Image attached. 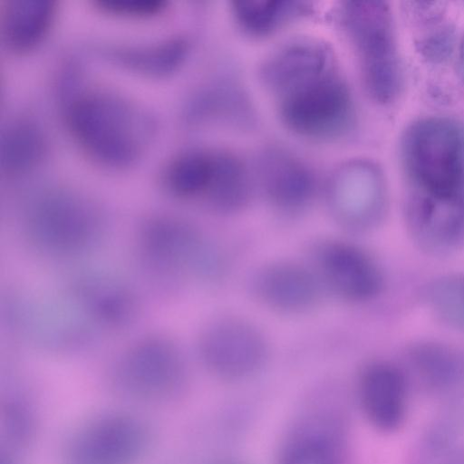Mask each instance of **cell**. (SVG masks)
<instances>
[{
	"label": "cell",
	"mask_w": 464,
	"mask_h": 464,
	"mask_svg": "<svg viewBox=\"0 0 464 464\" xmlns=\"http://www.w3.org/2000/svg\"><path fill=\"white\" fill-rule=\"evenodd\" d=\"M425 295L438 318L453 328L464 330V273L432 282Z\"/></svg>",
	"instance_id": "cell-22"
},
{
	"label": "cell",
	"mask_w": 464,
	"mask_h": 464,
	"mask_svg": "<svg viewBox=\"0 0 464 464\" xmlns=\"http://www.w3.org/2000/svg\"><path fill=\"white\" fill-rule=\"evenodd\" d=\"M260 178L267 200L282 215H299L314 199L315 182L312 172L286 151L266 152L260 161Z\"/></svg>",
	"instance_id": "cell-16"
},
{
	"label": "cell",
	"mask_w": 464,
	"mask_h": 464,
	"mask_svg": "<svg viewBox=\"0 0 464 464\" xmlns=\"http://www.w3.org/2000/svg\"><path fill=\"white\" fill-rule=\"evenodd\" d=\"M420 381L431 391L454 395L464 391V351L443 343L424 342L410 351Z\"/></svg>",
	"instance_id": "cell-18"
},
{
	"label": "cell",
	"mask_w": 464,
	"mask_h": 464,
	"mask_svg": "<svg viewBox=\"0 0 464 464\" xmlns=\"http://www.w3.org/2000/svg\"><path fill=\"white\" fill-rule=\"evenodd\" d=\"M136 250L148 278L169 292L186 282H213L225 272L219 248L201 229L177 217L153 216L141 222Z\"/></svg>",
	"instance_id": "cell-3"
},
{
	"label": "cell",
	"mask_w": 464,
	"mask_h": 464,
	"mask_svg": "<svg viewBox=\"0 0 464 464\" xmlns=\"http://www.w3.org/2000/svg\"><path fill=\"white\" fill-rule=\"evenodd\" d=\"M39 421L29 390L18 382L7 383L0 395V464H28Z\"/></svg>",
	"instance_id": "cell-17"
},
{
	"label": "cell",
	"mask_w": 464,
	"mask_h": 464,
	"mask_svg": "<svg viewBox=\"0 0 464 464\" xmlns=\"http://www.w3.org/2000/svg\"><path fill=\"white\" fill-rule=\"evenodd\" d=\"M312 268L325 292L341 301L362 304L378 298L385 278L378 262L348 240L327 238L312 247Z\"/></svg>",
	"instance_id": "cell-11"
},
{
	"label": "cell",
	"mask_w": 464,
	"mask_h": 464,
	"mask_svg": "<svg viewBox=\"0 0 464 464\" xmlns=\"http://www.w3.org/2000/svg\"><path fill=\"white\" fill-rule=\"evenodd\" d=\"M156 443L152 424L127 408L96 411L67 433L61 464H143Z\"/></svg>",
	"instance_id": "cell-6"
},
{
	"label": "cell",
	"mask_w": 464,
	"mask_h": 464,
	"mask_svg": "<svg viewBox=\"0 0 464 464\" xmlns=\"http://www.w3.org/2000/svg\"><path fill=\"white\" fill-rule=\"evenodd\" d=\"M50 0H12L4 16L7 42L14 47H25L41 37L52 14Z\"/></svg>",
	"instance_id": "cell-21"
},
{
	"label": "cell",
	"mask_w": 464,
	"mask_h": 464,
	"mask_svg": "<svg viewBox=\"0 0 464 464\" xmlns=\"http://www.w3.org/2000/svg\"><path fill=\"white\" fill-rule=\"evenodd\" d=\"M440 464H464V450L452 453Z\"/></svg>",
	"instance_id": "cell-24"
},
{
	"label": "cell",
	"mask_w": 464,
	"mask_h": 464,
	"mask_svg": "<svg viewBox=\"0 0 464 464\" xmlns=\"http://www.w3.org/2000/svg\"><path fill=\"white\" fill-rule=\"evenodd\" d=\"M4 145V160L9 168H21L30 164L41 152V138L31 127H14L10 130Z\"/></svg>",
	"instance_id": "cell-23"
},
{
	"label": "cell",
	"mask_w": 464,
	"mask_h": 464,
	"mask_svg": "<svg viewBox=\"0 0 464 464\" xmlns=\"http://www.w3.org/2000/svg\"><path fill=\"white\" fill-rule=\"evenodd\" d=\"M219 150H195L176 159L167 172V187L177 197L204 203L214 185Z\"/></svg>",
	"instance_id": "cell-19"
},
{
	"label": "cell",
	"mask_w": 464,
	"mask_h": 464,
	"mask_svg": "<svg viewBox=\"0 0 464 464\" xmlns=\"http://www.w3.org/2000/svg\"><path fill=\"white\" fill-rule=\"evenodd\" d=\"M350 429L339 402L314 400L295 417L283 435L275 464H348Z\"/></svg>",
	"instance_id": "cell-9"
},
{
	"label": "cell",
	"mask_w": 464,
	"mask_h": 464,
	"mask_svg": "<svg viewBox=\"0 0 464 464\" xmlns=\"http://www.w3.org/2000/svg\"><path fill=\"white\" fill-rule=\"evenodd\" d=\"M179 464H193V463L182 462V463H179ZM198 464H243V463L238 460L232 459H221L208 461L205 463H198Z\"/></svg>",
	"instance_id": "cell-25"
},
{
	"label": "cell",
	"mask_w": 464,
	"mask_h": 464,
	"mask_svg": "<svg viewBox=\"0 0 464 464\" xmlns=\"http://www.w3.org/2000/svg\"><path fill=\"white\" fill-rule=\"evenodd\" d=\"M69 119L72 130L87 150L111 164L133 160L148 133L143 116L123 101L104 93L77 99Z\"/></svg>",
	"instance_id": "cell-8"
},
{
	"label": "cell",
	"mask_w": 464,
	"mask_h": 464,
	"mask_svg": "<svg viewBox=\"0 0 464 464\" xmlns=\"http://www.w3.org/2000/svg\"><path fill=\"white\" fill-rule=\"evenodd\" d=\"M188 368L179 345L158 334L144 336L111 362L107 384L118 398L140 406H168L188 386Z\"/></svg>",
	"instance_id": "cell-4"
},
{
	"label": "cell",
	"mask_w": 464,
	"mask_h": 464,
	"mask_svg": "<svg viewBox=\"0 0 464 464\" xmlns=\"http://www.w3.org/2000/svg\"><path fill=\"white\" fill-rule=\"evenodd\" d=\"M283 123L304 138L346 135L355 119L353 101L330 50L310 38L279 47L262 70Z\"/></svg>",
	"instance_id": "cell-2"
},
{
	"label": "cell",
	"mask_w": 464,
	"mask_h": 464,
	"mask_svg": "<svg viewBox=\"0 0 464 464\" xmlns=\"http://www.w3.org/2000/svg\"><path fill=\"white\" fill-rule=\"evenodd\" d=\"M360 409L372 426L392 431L404 420L407 382L402 371L386 361H372L360 371L356 385Z\"/></svg>",
	"instance_id": "cell-14"
},
{
	"label": "cell",
	"mask_w": 464,
	"mask_h": 464,
	"mask_svg": "<svg viewBox=\"0 0 464 464\" xmlns=\"http://www.w3.org/2000/svg\"><path fill=\"white\" fill-rule=\"evenodd\" d=\"M341 16L367 93L382 104L392 102L400 92L401 71L388 5L345 2Z\"/></svg>",
	"instance_id": "cell-7"
},
{
	"label": "cell",
	"mask_w": 464,
	"mask_h": 464,
	"mask_svg": "<svg viewBox=\"0 0 464 464\" xmlns=\"http://www.w3.org/2000/svg\"><path fill=\"white\" fill-rule=\"evenodd\" d=\"M403 215L414 245L449 256L464 246V125L449 117L420 119L401 143Z\"/></svg>",
	"instance_id": "cell-1"
},
{
	"label": "cell",
	"mask_w": 464,
	"mask_h": 464,
	"mask_svg": "<svg viewBox=\"0 0 464 464\" xmlns=\"http://www.w3.org/2000/svg\"><path fill=\"white\" fill-rule=\"evenodd\" d=\"M68 295L95 326L120 329L137 314L133 291L124 282L107 275L78 276L71 283Z\"/></svg>",
	"instance_id": "cell-15"
},
{
	"label": "cell",
	"mask_w": 464,
	"mask_h": 464,
	"mask_svg": "<svg viewBox=\"0 0 464 464\" xmlns=\"http://www.w3.org/2000/svg\"><path fill=\"white\" fill-rule=\"evenodd\" d=\"M231 9L241 29L250 35L265 36L302 14L305 6L286 0H237Z\"/></svg>",
	"instance_id": "cell-20"
},
{
	"label": "cell",
	"mask_w": 464,
	"mask_h": 464,
	"mask_svg": "<svg viewBox=\"0 0 464 464\" xmlns=\"http://www.w3.org/2000/svg\"><path fill=\"white\" fill-rule=\"evenodd\" d=\"M328 204L334 220L348 231L376 227L387 208V189L382 171L366 160L343 164L328 185Z\"/></svg>",
	"instance_id": "cell-12"
},
{
	"label": "cell",
	"mask_w": 464,
	"mask_h": 464,
	"mask_svg": "<svg viewBox=\"0 0 464 464\" xmlns=\"http://www.w3.org/2000/svg\"><path fill=\"white\" fill-rule=\"evenodd\" d=\"M460 64H461L462 72L464 74V42H463L462 48H461Z\"/></svg>",
	"instance_id": "cell-26"
},
{
	"label": "cell",
	"mask_w": 464,
	"mask_h": 464,
	"mask_svg": "<svg viewBox=\"0 0 464 464\" xmlns=\"http://www.w3.org/2000/svg\"><path fill=\"white\" fill-rule=\"evenodd\" d=\"M198 357L214 377L228 382L256 376L269 358V343L250 321L223 315L208 323L198 339Z\"/></svg>",
	"instance_id": "cell-10"
},
{
	"label": "cell",
	"mask_w": 464,
	"mask_h": 464,
	"mask_svg": "<svg viewBox=\"0 0 464 464\" xmlns=\"http://www.w3.org/2000/svg\"><path fill=\"white\" fill-rule=\"evenodd\" d=\"M255 298L270 310L297 315L314 310L325 293L311 266L276 260L258 267L250 279Z\"/></svg>",
	"instance_id": "cell-13"
},
{
	"label": "cell",
	"mask_w": 464,
	"mask_h": 464,
	"mask_svg": "<svg viewBox=\"0 0 464 464\" xmlns=\"http://www.w3.org/2000/svg\"><path fill=\"white\" fill-rule=\"evenodd\" d=\"M22 235L31 248L51 257L73 258L91 252L106 235L103 213L68 192L41 196L24 215Z\"/></svg>",
	"instance_id": "cell-5"
}]
</instances>
